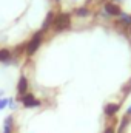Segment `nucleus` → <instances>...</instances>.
Instances as JSON below:
<instances>
[{
  "label": "nucleus",
  "instance_id": "1",
  "mask_svg": "<svg viewBox=\"0 0 131 133\" xmlns=\"http://www.w3.org/2000/svg\"><path fill=\"white\" fill-rule=\"evenodd\" d=\"M130 93L131 12L79 0L22 57L2 133H116Z\"/></svg>",
  "mask_w": 131,
  "mask_h": 133
},
{
  "label": "nucleus",
  "instance_id": "2",
  "mask_svg": "<svg viewBox=\"0 0 131 133\" xmlns=\"http://www.w3.org/2000/svg\"><path fill=\"white\" fill-rule=\"evenodd\" d=\"M62 9V0H0V64L22 61Z\"/></svg>",
  "mask_w": 131,
  "mask_h": 133
}]
</instances>
